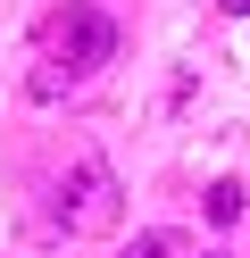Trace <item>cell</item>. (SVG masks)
Listing matches in <instances>:
<instances>
[{
  "label": "cell",
  "mask_w": 250,
  "mask_h": 258,
  "mask_svg": "<svg viewBox=\"0 0 250 258\" xmlns=\"http://www.w3.org/2000/svg\"><path fill=\"white\" fill-rule=\"evenodd\" d=\"M125 258H200V250H192V233H175V225H159V233H142V241H133Z\"/></svg>",
  "instance_id": "3957f363"
},
{
  "label": "cell",
  "mask_w": 250,
  "mask_h": 258,
  "mask_svg": "<svg viewBox=\"0 0 250 258\" xmlns=\"http://www.w3.org/2000/svg\"><path fill=\"white\" fill-rule=\"evenodd\" d=\"M109 58H117V25L100 17L92 0H67V9H50V17L33 25V75H25V92L33 100L83 92Z\"/></svg>",
  "instance_id": "6da1fadb"
},
{
  "label": "cell",
  "mask_w": 250,
  "mask_h": 258,
  "mask_svg": "<svg viewBox=\"0 0 250 258\" xmlns=\"http://www.w3.org/2000/svg\"><path fill=\"white\" fill-rule=\"evenodd\" d=\"M117 175H109V158L100 150H75V167H67V183H59V208H50V225H59L67 241H92V233H109L117 225Z\"/></svg>",
  "instance_id": "7a4b0ae2"
},
{
  "label": "cell",
  "mask_w": 250,
  "mask_h": 258,
  "mask_svg": "<svg viewBox=\"0 0 250 258\" xmlns=\"http://www.w3.org/2000/svg\"><path fill=\"white\" fill-rule=\"evenodd\" d=\"M217 9H225V17H250V0H217Z\"/></svg>",
  "instance_id": "5b68a950"
},
{
  "label": "cell",
  "mask_w": 250,
  "mask_h": 258,
  "mask_svg": "<svg viewBox=\"0 0 250 258\" xmlns=\"http://www.w3.org/2000/svg\"><path fill=\"white\" fill-rule=\"evenodd\" d=\"M200 208H209V225H242V208H250V191H242V183H233V175H225V183H209V200H200Z\"/></svg>",
  "instance_id": "277c9868"
}]
</instances>
